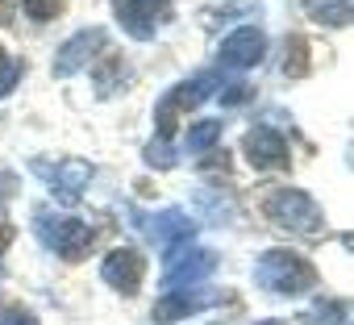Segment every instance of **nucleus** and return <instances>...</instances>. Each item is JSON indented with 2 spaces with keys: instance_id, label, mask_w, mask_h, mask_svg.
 I'll use <instances>...</instances> for the list:
<instances>
[{
  "instance_id": "25",
  "label": "nucleus",
  "mask_w": 354,
  "mask_h": 325,
  "mask_svg": "<svg viewBox=\"0 0 354 325\" xmlns=\"http://www.w3.org/2000/svg\"><path fill=\"white\" fill-rule=\"evenodd\" d=\"M254 325H283V321H254Z\"/></svg>"
},
{
  "instance_id": "18",
  "label": "nucleus",
  "mask_w": 354,
  "mask_h": 325,
  "mask_svg": "<svg viewBox=\"0 0 354 325\" xmlns=\"http://www.w3.org/2000/svg\"><path fill=\"white\" fill-rule=\"evenodd\" d=\"M26 13L34 21H50V17L63 13V0H26Z\"/></svg>"
},
{
  "instance_id": "20",
  "label": "nucleus",
  "mask_w": 354,
  "mask_h": 325,
  "mask_svg": "<svg viewBox=\"0 0 354 325\" xmlns=\"http://www.w3.org/2000/svg\"><path fill=\"white\" fill-rule=\"evenodd\" d=\"M17 80H21V63H17V59L0 63V96H9V92L17 88Z\"/></svg>"
},
{
  "instance_id": "2",
  "label": "nucleus",
  "mask_w": 354,
  "mask_h": 325,
  "mask_svg": "<svg viewBox=\"0 0 354 325\" xmlns=\"http://www.w3.org/2000/svg\"><path fill=\"white\" fill-rule=\"evenodd\" d=\"M34 234H38V242H42L46 250L63 254L67 263L84 259L88 246H92V238H96L88 221H80V217H71V213H50V209H38V213H34Z\"/></svg>"
},
{
  "instance_id": "6",
  "label": "nucleus",
  "mask_w": 354,
  "mask_h": 325,
  "mask_svg": "<svg viewBox=\"0 0 354 325\" xmlns=\"http://www.w3.org/2000/svg\"><path fill=\"white\" fill-rule=\"evenodd\" d=\"M217 92H221V80H217V75H196V80H188V84H180V88H171V92L158 100V109H154L158 138H171L175 113H188V109H196L201 100H209V96H217Z\"/></svg>"
},
{
  "instance_id": "23",
  "label": "nucleus",
  "mask_w": 354,
  "mask_h": 325,
  "mask_svg": "<svg viewBox=\"0 0 354 325\" xmlns=\"http://www.w3.org/2000/svg\"><path fill=\"white\" fill-rule=\"evenodd\" d=\"M13 238H17V230H13V221H5V217H0V254H5V250L13 246Z\"/></svg>"
},
{
  "instance_id": "26",
  "label": "nucleus",
  "mask_w": 354,
  "mask_h": 325,
  "mask_svg": "<svg viewBox=\"0 0 354 325\" xmlns=\"http://www.w3.org/2000/svg\"><path fill=\"white\" fill-rule=\"evenodd\" d=\"M0 275H5V267H0Z\"/></svg>"
},
{
  "instance_id": "3",
  "label": "nucleus",
  "mask_w": 354,
  "mask_h": 325,
  "mask_svg": "<svg viewBox=\"0 0 354 325\" xmlns=\"http://www.w3.org/2000/svg\"><path fill=\"white\" fill-rule=\"evenodd\" d=\"M263 213L275 225L292 230V234H317L321 230V205L313 196H304L300 188H275V192H267Z\"/></svg>"
},
{
  "instance_id": "1",
  "label": "nucleus",
  "mask_w": 354,
  "mask_h": 325,
  "mask_svg": "<svg viewBox=\"0 0 354 325\" xmlns=\"http://www.w3.org/2000/svg\"><path fill=\"white\" fill-rule=\"evenodd\" d=\"M254 284L263 292H279V296H300L308 288H317V271L296 254V250H267L254 263Z\"/></svg>"
},
{
  "instance_id": "14",
  "label": "nucleus",
  "mask_w": 354,
  "mask_h": 325,
  "mask_svg": "<svg viewBox=\"0 0 354 325\" xmlns=\"http://www.w3.org/2000/svg\"><path fill=\"white\" fill-rule=\"evenodd\" d=\"M217 138H221V121H217V117H213V121H196V125L184 133V146H175V150H184V154H201V150L217 146Z\"/></svg>"
},
{
  "instance_id": "11",
  "label": "nucleus",
  "mask_w": 354,
  "mask_h": 325,
  "mask_svg": "<svg viewBox=\"0 0 354 325\" xmlns=\"http://www.w3.org/2000/svg\"><path fill=\"white\" fill-rule=\"evenodd\" d=\"M104 46H109V34H104L100 26L80 30L75 38H67V42L59 46V55H55V75H59V80L75 75V71H80V67H88L96 55H104Z\"/></svg>"
},
{
  "instance_id": "19",
  "label": "nucleus",
  "mask_w": 354,
  "mask_h": 325,
  "mask_svg": "<svg viewBox=\"0 0 354 325\" xmlns=\"http://www.w3.org/2000/svg\"><path fill=\"white\" fill-rule=\"evenodd\" d=\"M288 75H304V67H308V59H304V38L300 34H292L288 38Z\"/></svg>"
},
{
  "instance_id": "21",
  "label": "nucleus",
  "mask_w": 354,
  "mask_h": 325,
  "mask_svg": "<svg viewBox=\"0 0 354 325\" xmlns=\"http://www.w3.org/2000/svg\"><path fill=\"white\" fill-rule=\"evenodd\" d=\"M217 96H221L225 104H242V100H250V96H254V88H250V84H230V88H225V92H217Z\"/></svg>"
},
{
  "instance_id": "24",
  "label": "nucleus",
  "mask_w": 354,
  "mask_h": 325,
  "mask_svg": "<svg viewBox=\"0 0 354 325\" xmlns=\"http://www.w3.org/2000/svg\"><path fill=\"white\" fill-rule=\"evenodd\" d=\"M13 192H17V176L13 171H0V201L13 196Z\"/></svg>"
},
{
  "instance_id": "7",
  "label": "nucleus",
  "mask_w": 354,
  "mask_h": 325,
  "mask_svg": "<svg viewBox=\"0 0 354 325\" xmlns=\"http://www.w3.org/2000/svg\"><path fill=\"white\" fill-rule=\"evenodd\" d=\"M30 167H34V176H42V180L50 184V192H55L59 205H75V201L84 196L88 180H92V162H84V158H63V162H42V158H34Z\"/></svg>"
},
{
  "instance_id": "5",
  "label": "nucleus",
  "mask_w": 354,
  "mask_h": 325,
  "mask_svg": "<svg viewBox=\"0 0 354 325\" xmlns=\"http://www.w3.org/2000/svg\"><path fill=\"white\" fill-rule=\"evenodd\" d=\"M213 271H217V250H205V246H180V250L167 259L162 292H184V288H196V284H205Z\"/></svg>"
},
{
  "instance_id": "8",
  "label": "nucleus",
  "mask_w": 354,
  "mask_h": 325,
  "mask_svg": "<svg viewBox=\"0 0 354 325\" xmlns=\"http://www.w3.org/2000/svg\"><path fill=\"white\" fill-rule=\"evenodd\" d=\"M263 55H267V34H263L259 26H238L234 34L221 38V46H217V67H225V71H246V67H254Z\"/></svg>"
},
{
  "instance_id": "13",
  "label": "nucleus",
  "mask_w": 354,
  "mask_h": 325,
  "mask_svg": "<svg viewBox=\"0 0 354 325\" xmlns=\"http://www.w3.org/2000/svg\"><path fill=\"white\" fill-rule=\"evenodd\" d=\"M217 300V292H209V288H184V292H167L158 304H154V321L158 325H171V321H184V317H192V313H201V308H209Z\"/></svg>"
},
{
  "instance_id": "16",
  "label": "nucleus",
  "mask_w": 354,
  "mask_h": 325,
  "mask_svg": "<svg viewBox=\"0 0 354 325\" xmlns=\"http://www.w3.org/2000/svg\"><path fill=\"white\" fill-rule=\"evenodd\" d=\"M308 325H350V308L342 300H321L308 313Z\"/></svg>"
},
{
  "instance_id": "4",
  "label": "nucleus",
  "mask_w": 354,
  "mask_h": 325,
  "mask_svg": "<svg viewBox=\"0 0 354 325\" xmlns=\"http://www.w3.org/2000/svg\"><path fill=\"white\" fill-rule=\"evenodd\" d=\"M133 221H138V230H142V238L154 246V250H162L167 259L180 250L192 234H196V221L184 213V209H158V213H133Z\"/></svg>"
},
{
  "instance_id": "15",
  "label": "nucleus",
  "mask_w": 354,
  "mask_h": 325,
  "mask_svg": "<svg viewBox=\"0 0 354 325\" xmlns=\"http://www.w3.org/2000/svg\"><path fill=\"white\" fill-rule=\"evenodd\" d=\"M321 26H350V0H304Z\"/></svg>"
},
{
  "instance_id": "17",
  "label": "nucleus",
  "mask_w": 354,
  "mask_h": 325,
  "mask_svg": "<svg viewBox=\"0 0 354 325\" xmlns=\"http://www.w3.org/2000/svg\"><path fill=\"white\" fill-rule=\"evenodd\" d=\"M146 162H150V167H158V171H167V167H175V162H180V150L171 146V138H158V133H154V142L146 146Z\"/></svg>"
},
{
  "instance_id": "10",
  "label": "nucleus",
  "mask_w": 354,
  "mask_h": 325,
  "mask_svg": "<svg viewBox=\"0 0 354 325\" xmlns=\"http://www.w3.org/2000/svg\"><path fill=\"white\" fill-rule=\"evenodd\" d=\"M242 150H246V162H250V167H259V171H283L288 162H292L288 158V142H283V133L275 125H254L246 133Z\"/></svg>"
},
{
  "instance_id": "12",
  "label": "nucleus",
  "mask_w": 354,
  "mask_h": 325,
  "mask_svg": "<svg viewBox=\"0 0 354 325\" xmlns=\"http://www.w3.org/2000/svg\"><path fill=\"white\" fill-rule=\"evenodd\" d=\"M142 271H146V263H142V254L138 250H129V246H117V250H109L104 254V263H100V275H104V284H113L117 292H138V284H142Z\"/></svg>"
},
{
  "instance_id": "22",
  "label": "nucleus",
  "mask_w": 354,
  "mask_h": 325,
  "mask_svg": "<svg viewBox=\"0 0 354 325\" xmlns=\"http://www.w3.org/2000/svg\"><path fill=\"white\" fill-rule=\"evenodd\" d=\"M0 325H38V317L30 308H9V313H0Z\"/></svg>"
},
{
  "instance_id": "9",
  "label": "nucleus",
  "mask_w": 354,
  "mask_h": 325,
  "mask_svg": "<svg viewBox=\"0 0 354 325\" xmlns=\"http://www.w3.org/2000/svg\"><path fill=\"white\" fill-rule=\"evenodd\" d=\"M167 9H171V0H113L117 26H121L129 38H138V42L154 38V30H158V21H162Z\"/></svg>"
}]
</instances>
